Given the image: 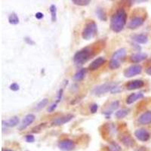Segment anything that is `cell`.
Listing matches in <instances>:
<instances>
[{
  "instance_id": "obj_8",
  "label": "cell",
  "mask_w": 151,
  "mask_h": 151,
  "mask_svg": "<svg viewBox=\"0 0 151 151\" xmlns=\"http://www.w3.org/2000/svg\"><path fill=\"white\" fill-rule=\"evenodd\" d=\"M59 149L62 151H72L75 149V143L70 139H64L58 144Z\"/></svg>"
},
{
  "instance_id": "obj_16",
  "label": "cell",
  "mask_w": 151,
  "mask_h": 151,
  "mask_svg": "<svg viewBox=\"0 0 151 151\" xmlns=\"http://www.w3.org/2000/svg\"><path fill=\"white\" fill-rule=\"evenodd\" d=\"M137 122L141 125H144L151 124V110H148L142 113L137 119Z\"/></svg>"
},
{
  "instance_id": "obj_21",
  "label": "cell",
  "mask_w": 151,
  "mask_h": 151,
  "mask_svg": "<svg viewBox=\"0 0 151 151\" xmlns=\"http://www.w3.org/2000/svg\"><path fill=\"white\" fill-rule=\"evenodd\" d=\"M86 73H87V69L86 68H82L80 69L79 70H78L77 72L73 76V80L76 82H80V81L83 80L86 75Z\"/></svg>"
},
{
  "instance_id": "obj_31",
  "label": "cell",
  "mask_w": 151,
  "mask_h": 151,
  "mask_svg": "<svg viewBox=\"0 0 151 151\" xmlns=\"http://www.w3.org/2000/svg\"><path fill=\"white\" fill-rule=\"evenodd\" d=\"M57 106H58V103L57 102H54L53 104H52L48 106V109H47V111L48 113H52L57 108Z\"/></svg>"
},
{
  "instance_id": "obj_11",
  "label": "cell",
  "mask_w": 151,
  "mask_h": 151,
  "mask_svg": "<svg viewBox=\"0 0 151 151\" xmlns=\"http://www.w3.org/2000/svg\"><path fill=\"white\" fill-rule=\"evenodd\" d=\"M144 21H145L144 17H141V16L132 17L130 20V21L129 22V24H127V27L131 29H134L136 28L142 26L143 24H144Z\"/></svg>"
},
{
  "instance_id": "obj_34",
  "label": "cell",
  "mask_w": 151,
  "mask_h": 151,
  "mask_svg": "<svg viewBox=\"0 0 151 151\" xmlns=\"http://www.w3.org/2000/svg\"><path fill=\"white\" fill-rule=\"evenodd\" d=\"M24 41H25V42L27 43V44H28V45H35V42L33 41L31 38L28 37V36H26V37H24Z\"/></svg>"
},
{
  "instance_id": "obj_26",
  "label": "cell",
  "mask_w": 151,
  "mask_h": 151,
  "mask_svg": "<svg viewBox=\"0 0 151 151\" xmlns=\"http://www.w3.org/2000/svg\"><path fill=\"white\" fill-rule=\"evenodd\" d=\"M49 11L52 15V21L55 22L57 21V7L55 5H51L49 8Z\"/></svg>"
},
{
  "instance_id": "obj_20",
  "label": "cell",
  "mask_w": 151,
  "mask_h": 151,
  "mask_svg": "<svg viewBox=\"0 0 151 151\" xmlns=\"http://www.w3.org/2000/svg\"><path fill=\"white\" fill-rule=\"evenodd\" d=\"M132 40L137 44H146L148 42V37L145 34H134L132 36Z\"/></svg>"
},
{
  "instance_id": "obj_38",
  "label": "cell",
  "mask_w": 151,
  "mask_h": 151,
  "mask_svg": "<svg viewBox=\"0 0 151 151\" xmlns=\"http://www.w3.org/2000/svg\"><path fill=\"white\" fill-rule=\"evenodd\" d=\"M2 151H14L13 150H11V149H3Z\"/></svg>"
},
{
  "instance_id": "obj_14",
  "label": "cell",
  "mask_w": 151,
  "mask_h": 151,
  "mask_svg": "<svg viewBox=\"0 0 151 151\" xmlns=\"http://www.w3.org/2000/svg\"><path fill=\"white\" fill-rule=\"evenodd\" d=\"M144 86V82L141 79H134V80L129 81L126 84V88L129 91L132 90H135L141 88Z\"/></svg>"
},
{
  "instance_id": "obj_19",
  "label": "cell",
  "mask_w": 151,
  "mask_h": 151,
  "mask_svg": "<svg viewBox=\"0 0 151 151\" xmlns=\"http://www.w3.org/2000/svg\"><path fill=\"white\" fill-rule=\"evenodd\" d=\"M143 98H144V94L142 92L132 93V94H129V96L127 97L125 102H126L127 104H132L134 103L136 101L141 99Z\"/></svg>"
},
{
  "instance_id": "obj_30",
  "label": "cell",
  "mask_w": 151,
  "mask_h": 151,
  "mask_svg": "<svg viewBox=\"0 0 151 151\" xmlns=\"http://www.w3.org/2000/svg\"><path fill=\"white\" fill-rule=\"evenodd\" d=\"M9 88H10V90H12V91H17L20 89V86H19L17 83H12V84L10 85V86H9Z\"/></svg>"
},
{
  "instance_id": "obj_3",
  "label": "cell",
  "mask_w": 151,
  "mask_h": 151,
  "mask_svg": "<svg viewBox=\"0 0 151 151\" xmlns=\"http://www.w3.org/2000/svg\"><path fill=\"white\" fill-rule=\"evenodd\" d=\"M126 55V49L125 48H119L112 55L109 62V67L111 70H116L120 67Z\"/></svg>"
},
{
  "instance_id": "obj_37",
  "label": "cell",
  "mask_w": 151,
  "mask_h": 151,
  "mask_svg": "<svg viewBox=\"0 0 151 151\" xmlns=\"http://www.w3.org/2000/svg\"><path fill=\"white\" fill-rule=\"evenodd\" d=\"M145 72H146V73L147 74V75L150 76H151V67H148L146 70H145Z\"/></svg>"
},
{
  "instance_id": "obj_36",
  "label": "cell",
  "mask_w": 151,
  "mask_h": 151,
  "mask_svg": "<svg viewBox=\"0 0 151 151\" xmlns=\"http://www.w3.org/2000/svg\"><path fill=\"white\" fill-rule=\"evenodd\" d=\"M35 17H36V18L38 19V20H41V19H42L43 17H44V14H43V13H42V12H37V13L35 14Z\"/></svg>"
},
{
  "instance_id": "obj_5",
  "label": "cell",
  "mask_w": 151,
  "mask_h": 151,
  "mask_svg": "<svg viewBox=\"0 0 151 151\" xmlns=\"http://www.w3.org/2000/svg\"><path fill=\"white\" fill-rule=\"evenodd\" d=\"M97 34H98V26L96 23L91 21L88 23L83 28L82 32V38L86 41H88L95 37Z\"/></svg>"
},
{
  "instance_id": "obj_13",
  "label": "cell",
  "mask_w": 151,
  "mask_h": 151,
  "mask_svg": "<svg viewBox=\"0 0 151 151\" xmlns=\"http://www.w3.org/2000/svg\"><path fill=\"white\" fill-rule=\"evenodd\" d=\"M106 63V59L104 57H98L96 59H94L91 64H89L88 69L91 71H95L103 66Z\"/></svg>"
},
{
  "instance_id": "obj_17",
  "label": "cell",
  "mask_w": 151,
  "mask_h": 151,
  "mask_svg": "<svg viewBox=\"0 0 151 151\" xmlns=\"http://www.w3.org/2000/svg\"><path fill=\"white\" fill-rule=\"evenodd\" d=\"M147 58V55L146 53L139 52L131 55L130 60L132 63H140L143 60H146Z\"/></svg>"
},
{
  "instance_id": "obj_33",
  "label": "cell",
  "mask_w": 151,
  "mask_h": 151,
  "mask_svg": "<svg viewBox=\"0 0 151 151\" xmlns=\"http://www.w3.org/2000/svg\"><path fill=\"white\" fill-rule=\"evenodd\" d=\"M98 110V105L97 104H93L90 106V111L91 113H97Z\"/></svg>"
},
{
  "instance_id": "obj_35",
  "label": "cell",
  "mask_w": 151,
  "mask_h": 151,
  "mask_svg": "<svg viewBox=\"0 0 151 151\" xmlns=\"http://www.w3.org/2000/svg\"><path fill=\"white\" fill-rule=\"evenodd\" d=\"M63 91H64V89L63 88H60L58 91V97H57V99H56V101L57 103L58 104L59 102L61 101V98H62V95H63Z\"/></svg>"
},
{
  "instance_id": "obj_2",
  "label": "cell",
  "mask_w": 151,
  "mask_h": 151,
  "mask_svg": "<svg viewBox=\"0 0 151 151\" xmlns=\"http://www.w3.org/2000/svg\"><path fill=\"white\" fill-rule=\"evenodd\" d=\"M94 50L92 47H86L76 52L73 58L74 64L77 67H81L94 55Z\"/></svg>"
},
{
  "instance_id": "obj_12",
  "label": "cell",
  "mask_w": 151,
  "mask_h": 151,
  "mask_svg": "<svg viewBox=\"0 0 151 151\" xmlns=\"http://www.w3.org/2000/svg\"><path fill=\"white\" fill-rule=\"evenodd\" d=\"M119 140L122 143V144L125 145V147H132L134 145V143H135V141L132 138V136L127 132H124V133L121 134Z\"/></svg>"
},
{
  "instance_id": "obj_7",
  "label": "cell",
  "mask_w": 151,
  "mask_h": 151,
  "mask_svg": "<svg viewBox=\"0 0 151 151\" xmlns=\"http://www.w3.org/2000/svg\"><path fill=\"white\" fill-rule=\"evenodd\" d=\"M73 118V114L68 113V114L63 115L61 116H59L58 117V118L55 119H54V120L52 121V125H55V126H60V125H64V124L67 123V122H70Z\"/></svg>"
},
{
  "instance_id": "obj_32",
  "label": "cell",
  "mask_w": 151,
  "mask_h": 151,
  "mask_svg": "<svg viewBox=\"0 0 151 151\" xmlns=\"http://www.w3.org/2000/svg\"><path fill=\"white\" fill-rule=\"evenodd\" d=\"M25 140L27 143H33L35 141V137L33 134H27L25 136Z\"/></svg>"
},
{
  "instance_id": "obj_23",
  "label": "cell",
  "mask_w": 151,
  "mask_h": 151,
  "mask_svg": "<svg viewBox=\"0 0 151 151\" xmlns=\"http://www.w3.org/2000/svg\"><path fill=\"white\" fill-rule=\"evenodd\" d=\"M129 111H130L129 109H121V110H119L116 112L115 116L116 117L117 119H123L129 114Z\"/></svg>"
},
{
  "instance_id": "obj_6",
  "label": "cell",
  "mask_w": 151,
  "mask_h": 151,
  "mask_svg": "<svg viewBox=\"0 0 151 151\" xmlns=\"http://www.w3.org/2000/svg\"><path fill=\"white\" fill-rule=\"evenodd\" d=\"M142 72V67L140 64H133L126 68L124 71V76L126 78H132L139 75Z\"/></svg>"
},
{
  "instance_id": "obj_10",
  "label": "cell",
  "mask_w": 151,
  "mask_h": 151,
  "mask_svg": "<svg viewBox=\"0 0 151 151\" xmlns=\"http://www.w3.org/2000/svg\"><path fill=\"white\" fill-rule=\"evenodd\" d=\"M134 136L138 141L146 142L150 137V132L145 129H138L134 132Z\"/></svg>"
},
{
  "instance_id": "obj_25",
  "label": "cell",
  "mask_w": 151,
  "mask_h": 151,
  "mask_svg": "<svg viewBox=\"0 0 151 151\" xmlns=\"http://www.w3.org/2000/svg\"><path fill=\"white\" fill-rule=\"evenodd\" d=\"M9 22L12 25H17L19 24V17L15 13H12L9 17Z\"/></svg>"
},
{
  "instance_id": "obj_1",
  "label": "cell",
  "mask_w": 151,
  "mask_h": 151,
  "mask_svg": "<svg viewBox=\"0 0 151 151\" xmlns=\"http://www.w3.org/2000/svg\"><path fill=\"white\" fill-rule=\"evenodd\" d=\"M127 21V13L123 9H119L113 14L110 19V28L114 33L123 30Z\"/></svg>"
},
{
  "instance_id": "obj_4",
  "label": "cell",
  "mask_w": 151,
  "mask_h": 151,
  "mask_svg": "<svg viewBox=\"0 0 151 151\" xmlns=\"http://www.w3.org/2000/svg\"><path fill=\"white\" fill-rule=\"evenodd\" d=\"M119 86L118 83L115 82H110V83H106L104 84L98 85V86H94L91 90V94L95 96H101L102 94H104L106 93L113 91V90L116 87Z\"/></svg>"
},
{
  "instance_id": "obj_22",
  "label": "cell",
  "mask_w": 151,
  "mask_h": 151,
  "mask_svg": "<svg viewBox=\"0 0 151 151\" xmlns=\"http://www.w3.org/2000/svg\"><path fill=\"white\" fill-rule=\"evenodd\" d=\"M95 14H96V16L98 17L99 20L102 21H107V17H106V14L105 12L104 9L103 8L98 7V9L95 11Z\"/></svg>"
},
{
  "instance_id": "obj_24",
  "label": "cell",
  "mask_w": 151,
  "mask_h": 151,
  "mask_svg": "<svg viewBox=\"0 0 151 151\" xmlns=\"http://www.w3.org/2000/svg\"><path fill=\"white\" fill-rule=\"evenodd\" d=\"M48 104V98H44V99L40 101L37 104L36 106L35 107V110H36V111H40V110H42L44 107H45V106H47Z\"/></svg>"
},
{
  "instance_id": "obj_29",
  "label": "cell",
  "mask_w": 151,
  "mask_h": 151,
  "mask_svg": "<svg viewBox=\"0 0 151 151\" xmlns=\"http://www.w3.org/2000/svg\"><path fill=\"white\" fill-rule=\"evenodd\" d=\"M45 125V123H41L40 125H36V127H34L32 129V132H33V133H39L40 132H41V130H42Z\"/></svg>"
},
{
  "instance_id": "obj_28",
  "label": "cell",
  "mask_w": 151,
  "mask_h": 151,
  "mask_svg": "<svg viewBox=\"0 0 151 151\" xmlns=\"http://www.w3.org/2000/svg\"><path fill=\"white\" fill-rule=\"evenodd\" d=\"M71 2L74 5H79V6H86V5H89L91 1L89 0H72Z\"/></svg>"
},
{
  "instance_id": "obj_15",
  "label": "cell",
  "mask_w": 151,
  "mask_h": 151,
  "mask_svg": "<svg viewBox=\"0 0 151 151\" xmlns=\"http://www.w3.org/2000/svg\"><path fill=\"white\" fill-rule=\"evenodd\" d=\"M119 106V101H112L106 107H105V109L102 111V113L107 117H110V116L113 113V112L114 110H117Z\"/></svg>"
},
{
  "instance_id": "obj_27",
  "label": "cell",
  "mask_w": 151,
  "mask_h": 151,
  "mask_svg": "<svg viewBox=\"0 0 151 151\" xmlns=\"http://www.w3.org/2000/svg\"><path fill=\"white\" fill-rule=\"evenodd\" d=\"M109 150L110 151H122L121 147L115 141H112L109 144Z\"/></svg>"
},
{
  "instance_id": "obj_9",
  "label": "cell",
  "mask_w": 151,
  "mask_h": 151,
  "mask_svg": "<svg viewBox=\"0 0 151 151\" xmlns=\"http://www.w3.org/2000/svg\"><path fill=\"white\" fill-rule=\"evenodd\" d=\"M35 119H36V116L33 113H29V114L26 115L23 119L21 123L18 126V130L23 131L24 129H26L28 126H29L31 124L34 122Z\"/></svg>"
},
{
  "instance_id": "obj_18",
  "label": "cell",
  "mask_w": 151,
  "mask_h": 151,
  "mask_svg": "<svg viewBox=\"0 0 151 151\" xmlns=\"http://www.w3.org/2000/svg\"><path fill=\"white\" fill-rule=\"evenodd\" d=\"M20 122V119L17 116H13L11 117L10 119H7V120L2 121V125L5 127L8 128H13L17 126Z\"/></svg>"
}]
</instances>
